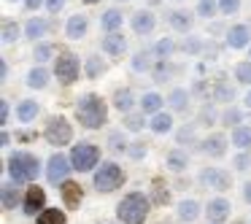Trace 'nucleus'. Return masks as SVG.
I'll return each instance as SVG.
<instances>
[{
	"instance_id": "3",
	"label": "nucleus",
	"mask_w": 251,
	"mask_h": 224,
	"mask_svg": "<svg viewBox=\"0 0 251 224\" xmlns=\"http://www.w3.org/2000/svg\"><path fill=\"white\" fill-rule=\"evenodd\" d=\"M6 165H8L11 181H17V184H30V181H35L41 175V159L30 151H14Z\"/></svg>"
},
{
	"instance_id": "19",
	"label": "nucleus",
	"mask_w": 251,
	"mask_h": 224,
	"mask_svg": "<svg viewBox=\"0 0 251 224\" xmlns=\"http://www.w3.org/2000/svg\"><path fill=\"white\" fill-rule=\"evenodd\" d=\"M154 62H157V54H154V49H141V51H135V54H132L130 68H132L135 73H151Z\"/></svg>"
},
{
	"instance_id": "9",
	"label": "nucleus",
	"mask_w": 251,
	"mask_h": 224,
	"mask_svg": "<svg viewBox=\"0 0 251 224\" xmlns=\"http://www.w3.org/2000/svg\"><path fill=\"white\" fill-rule=\"evenodd\" d=\"M200 184L208 186V189H216V192H227L229 186H232V178H229V173L222 168H202L200 170Z\"/></svg>"
},
{
	"instance_id": "40",
	"label": "nucleus",
	"mask_w": 251,
	"mask_h": 224,
	"mask_svg": "<svg viewBox=\"0 0 251 224\" xmlns=\"http://www.w3.org/2000/svg\"><path fill=\"white\" fill-rule=\"evenodd\" d=\"M232 73H235V81H238V84H243V87H251V60L235 62Z\"/></svg>"
},
{
	"instance_id": "53",
	"label": "nucleus",
	"mask_w": 251,
	"mask_h": 224,
	"mask_svg": "<svg viewBox=\"0 0 251 224\" xmlns=\"http://www.w3.org/2000/svg\"><path fill=\"white\" fill-rule=\"evenodd\" d=\"M8 116H11V105H8V100L3 98V100H0V122L8 124Z\"/></svg>"
},
{
	"instance_id": "36",
	"label": "nucleus",
	"mask_w": 251,
	"mask_h": 224,
	"mask_svg": "<svg viewBox=\"0 0 251 224\" xmlns=\"http://www.w3.org/2000/svg\"><path fill=\"white\" fill-rule=\"evenodd\" d=\"M151 49H154V54H157V60H170V57L176 54V49H178V44H176L173 38H159Z\"/></svg>"
},
{
	"instance_id": "46",
	"label": "nucleus",
	"mask_w": 251,
	"mask_h": 224,
	"mask_svg": "<svg viewBox=\"0 0 251 224\" xmlns=\"http://www.w3.org/2000/svg\"><path fill=\"white\" fill-rule=\"evenodd\" d=\"M195 127H197V122L189 127H181V130L176 132V141L178 143H195Z\"/></svg>"
},
{
	"instance_id": "12",
	"label": "nucleus",
	"mask_w": 251,
	"mask_h": 224,
	"mask_svg": "<svg viewBox=\"0 0 251 224\" xmlns=\"http://www.w3.org/2000/svg\"><path fill=\"white\" fill-rule=\"evenodd\" d=\"M224 46H229V49H249L251 46V27L249 25H232V27H227Z\"/></svg>"
},
{
	"instance_id": "52",
	"label": "nucleus",
	"mask_w": 251,
	"mask_h": 224,
	"mask_svg": "<svg viewBox=\"0 0 251 224\" xmlns=\"http://www.w3.org/2000/svg\"><path fill=\"white\" fill-rule=\"evenodd\" d=\"M202 54H205V60H208V62H216V57H219V46L208 41V44H205V51H202Z\"/></svg>"
},
{
	"instance_id": "43",
	"label": "nucleus",
	"mask_w": 251,
	"mask_h": 224,
	"mask_svg": "<svg viewBox=\"0 0 251 224\" xmlns=\"http://www.w3.org/2000/svg\"><path fill=\"white\" fill-rule=\"evenodd\" d=\"M122 124H125V130H130V132H138V130H143V127H146V114H143V111H138V114H125V122H122Z\"/></svg>"
},
{
	"instance_id": "64",
	"label": "nucleus",
	"mask_w": 251,
	"mask_h": 224,
	"mask_svg": "<svg viewBox=\"0 0 251 224\" xmlns=\"http://www.w3.org/2000/svg\"><path fill=\"white\" fill-rule=\"evenodd\" d=\"M249 60H251V46H249Z\"/></svg>"
},
{
	"instance_id": "54",
	"label": "nucleus",
	"mask_w": 251,
	"mask_h": 224,
	"mask_svg": "<svg viewBox=\"0 0 251 224\" xmlns=\"http://www.w3.org/2000/svg\"><path fill=\"white\" fill-rule=\"evenodd\" d=\"M8 76H11V71H8V60L6 57H0V78H3V84L8 81Z\"/></svg>"
},
{
	"instance_id": "50",
	"label": "nucleus",
	"mask_w": 251,
	"mask_h": 224,
	"mask_svg": "<svg viewBox=\"0 0 251 224\" xmlns=\"http://www.w3.org/2000/svg\"><path fill=\"white\" fill-rule=\"evenodd\" d=\"M62 8H65V0H46V11H49L51 17H57Z\"/></svg>"
},
{
	"instance_id": "24",
	"label": "nucleus",
	"mask_w": 251,
	"mask_h": 224,
	"mask_svg": "<svg viewBox=\"0 0 251 224\" xmlns=\"http://www.w3.org/2000/svg\"><path fill=\"white\" fill-rule=\"evenodd\" d=\"M211 100L213 103H224V105H232V100H235V89L229 87L224 78H216L213 81V87H211Z\"/></svg>"
},
{
	"instance_id": "14",
	"label": "nucleus",
	"mask_w": 251,
	"mask_h": 224,
	"mask_svg": "<svg viewBox=\"0 0 251 224\" xmlns=\"http://www.w3.org/2000/svg\"><path fill=\"white\" fill-rule=\"evenodd\" d=\"M89 33V17L87 14H73V17H68L65 22V38L68 41H81L84 35Z\"/></svg>"
},
{
	"instance_id": "10",
	"label": "nucleus",
	"mask_w": 251,
	"mask_h": 224,
	"mask_svg": "<svg viewBox=\"0 0 251 224\" xmlns=\"http://www.w3.org/2000/svg\"><path fill=\"white\" fill-rule=\"evenodd\" d=\"M130 27L135 35H151L154 27H157V17H154L151 8H138L130 17Z\"/></svg>"
},
{
	"instance_id": "20",
	"label": "nucleus",
	"mask_w": 251,
	"mask_h": 224,
	"mask_svg": "<svg viewBox=\"0 0 251 224\" xmlns=\"http://www.w3.org/2000/svg\"><path fill=\"white\" fill-rule=\"evenodd\" d=\"M60 195H62V200H65L68 208H78V205H81V200H84L81 186H78L76 181H71V178L60 184Z\"/></svg>"
},
{
	"instance_id": "17",
	"label": "nucleus",
	"mask_w": 251,
	"mask_h": 224,
	"mask_svg": "<svg viewBox=\"0 0 251 224\" xmlns=\"http://www.w3.org/2000/svg\"><path fill=\"white\" fill-rule=\"evenodd\" d=\"M229 211H232V205H229L227 197H213V200H208L205 205V213H208V222H227L229 219Z\"/></svg>"
},
{
	"instance_id": "49",
	"label": "nucleus",
	"mask_w": 251,
	"mask_h": 224,
	"mask_svg": "<svg viewBox=\"0 0 251 224\" xmlns=\"http://www.w3.org/2000/svg\"><path fill=\"white\" fill-rule=\"evenodd\" d=\"M213 122H216V114H213V108H211V105H202L200 116H197V124H213Z\"/></svg>"
},
{
	"instance_id": "57",
	"label": "nucleus",
	"mask_w": 251,
	"mask_h": 224,
	"mask_svg": "<svg viewBox=\"0 0 251 224\" xmlns=\"http://www.w3.org/2000/svg\"><path fill=\"white\" fill-rule=\"evenodd\" d=\"M243 200L251 205V181H246V184H243Z\"/></svg>"
},
{
	"instance_id": "16",
	"label": "nucleus",
	"mask_w": 251,
	"mask_h": 224,
	"mask_svg": "<svg viewBox=\"0 0 251 224\" xmlns=\"http://www.w3.org/2000/svg\"><path fill=\"white\" fill-rule=\"evenodd\" d=\"M100 49L108 57H125L127 54V38L116 30V33H105V38L100 41Z\"/></svg>"
},
{
	"instance_id": "61",
	"label": "nucleus",
	"mask_w": 251,
	"mask_h": 224,
	"mask_svg": "<svg viewBox=\"0 0 251 224\" xmlns=\"http://www.w3.org/2000/svg\"><path fill=\"white\" fill-rule=\"evenodd\" d=\"M84 3H87V6H95V3H100V0H84Z\"/></svg>"
},
{
	"instance_id": "63",
	"label": "nucleus",
	"mask_w": 251,
	"mask_h": 224,
	"mask_svg": "<svg viewBox=\"0 0 251 224\" xmlns=\"http://www.w3.org/2000/svg\"><path fill=\"white\" fill-rule=\"evenodd\" d=\"M208 224H222V222H208Z\"/></svg>"
},
{
	"instance_id": "34",
	"label": "nucleus",
	"mask_w": 251,
	"mask_h": 224,
	"mask_svg": "<svg viewBox=\"0 0 251 224\" xmlns=\"http://www.w3.org/2000/svg\"><path fill=\"white\" fill-rule=\"evenodd\" d=\"M38 114H41V105L35 103V100H22V103L17 105V116H19V122H25V124L33 122Z\"/></svg>"
},
{
	"instance_id": "26",
	"label": "nucleus",
	"mask_w": 251,
	"mask_h": 224,
	"mask_svg": "<svg viewBox=\"0 0 251 224\" xmlns=\"http://www.w3.org/2000/svg\"><path fill=\"white\" fill-rule=\"evenodd\" d=\"M49 78H51V71H46L44 65H35V68H30L27 71V87L30 89H46L49 87Z\"/></svg>"
},
{
	"instance_id": "48",
	"label": "nucleus",
	"mask_w": 251,
	"mask_h": 224,
	"mask_svg": "<svg viewBox=\"0 0 251 224\" xmlns=\"http://www.w3.org/2000/svg\"><path fill=\"white\" fill-rule=\"evenodd\" d=\"M232 168H235V170H240V173H243V170H249V168H251V157H249L246 151L235 154V159H232Z\"/></svg>"
},
{
	"instance_id": "42",
	"label": "nucleus",
	"mask_w": 251,
	"mask_h": 224,
	"mask_svg": "<svg viewBox=\"0 0 251 224\" xmlns=\"http://www.w3.org/2000/svg\"><path fill=\"white\" fill-rule=\"evenodd\" d=\"M65 211H57V208H44L38 213V224H65Z\"/></svg>"
},
{
	"instance_id": "30",
	"label": "nucleus",
	"mask_w": 251,
	"mask_h": 224,
	"mask_svg": "<svg viewBox=\"0 0 251 224\" xmlns=\"http://www.w3.org/2000/svg\"><path fill=\"white\" fill-rule=\"evenodd\" d=\"M105 71H108V62L100 60V54H89L87 60H84V73H87V78H100Z\"/></svg>"
},
{
	"instance_id": "13",
	"label": "nucleus",
	"mask_w": 251,
	"mask_h": 224,
	"mask_svg": "<svg viewBox=\"0 0 251 224\" xmlns=\"http://www.w3.org/2000/svg\"><path fill=\"white\" fill-rule=\"evenodd\" d=\"M25 213L27 216H35V213H41L46 208V192L41 189L38 184H30L27 192H25V202H22Z\"/></svg>"
},
{
	"instance_id": "59",
	"label": "nucleus",
	"mask_w": 251,
	"mask_h": 224,
	"mask_svg": "<svg viewBox=\"0 0 251 224\" xmlns=\"http://www.w3.org/2000/svg\"><path fill=\"white\" fill-rule=\"evenodd\" d=\"M0 143H3V146H11V135H8V132H3V135H0Z\"/></svg>"
},
{
	"instance_id": "56",
	"label": "nucleus",
	"mask_w": 251,
	"mask_h": 224,
	"mask_svg": "<svg viewBox=\"0 0 251 224\" xmlns=\"http://www.w3.org/2000/svg\"><path fill=\"white\" fill-rule=\"evenodd\" d=\"M192 95H205V81H202V78H197V81L192 84Z\"/></svg>"
},
{
	"instance_id": "31",
	"label": "nucleus",
	"mask_w": 251,
	"mask_h": 224,
	"mask_svg": "<svg viewBox=\"0 0 251 224\" xmlns=\"http://www.w3.org/2000/svg\"><path fill=\"white\" fill-rule=\"evenodd\" d=\"M173 73H176V68H173V62H170V60H157V62H154V68H151V78L157 84L170 81Z\"/></svg>"
},
{
	"instance_id": "60",
	"label": "nucleus",
	"mask_w": 251,
	"mask_h": 224,
	"mask_svg": "<svg viewBox=\"0 0 251 224\" xmlns=\"http://www.w3.org/2000/svg\"><path fill=\"white\" fill-rule=\"evenodd\" d=\"M243 103H246V108L251 111V89H249V95H246V100H243Z\"/></svg>"
},
{
	"instance_id": "27",
	"label": "nucleus",
	"mask_w": 251,
	"mask_h": 224,
	"mask_svg": "<svg viewBox=\"0 0 251 224\" xmlns=\"http://www.w3.org/2000/svg\"><path fill=\"white\" fill-rule=\"evenodd\" d=\"M122 22H125V14H122L119 8H108V11H103V17H100L103 33H116V30H122Z\"/></svg>"
},
{
	"instance_id": "58",
	"label": "nucleus",
	"mask_w": 251,
	"mask_h": 224,
	"mask_svg": "<svg viewBox=\"0 0 251 224\" xmlns=\"http://www.w3.org/2000/svg\"><path fill=\"white\" fill-rule=\"evenodd\" d=\"M222 30H224V25H222V22H213V25H211V33H216V35H219Z\"/></svg>"
},
{
	"instance_id": "35",
	"label": "nucleus",
	"mask_w": 251,
	"mask_h": 224,
	"mask_svg": "<svg viewBox=\"0 0 251 224\" xmlns=\"http://www.w3.org/2000/svg\"><path fill=\"white\" fill-rule=\"evenodd\" d=\"M232 146H238L240 151L251 149V127H246V124L232 127Z\"/></svg>"
},
{
	"instance_id": "23",
	"label": "nucleus",
	"mask_w": 251,
	"mask_h": 224,
	"mask_svg": "<svg viewBox=\"0 0 251 224\" xmlns=\"http://www.w3.org/2000/svg\"><path fill=\"white\" fill-rule=\"evenodd\" d=\"M189 100H192V92H189V89H184V87H173L168 92V105L173 111H178V114H186Z\"/></svg>"
},
{
	"instance_id": "25",
	"label": "nucleus",
	"mask_w": 251,
	"mask_h": 224,
	"mask_svg": "<svg viewBox=\"0 0 251 224\" xmlns=\"http://www.w3.org/2000/svg\"><path fill=\"white\" fill-rule=\"evenodd\" d=\"M149 130H151L154 135H168V132H173V116H170L168 111H157V114L151 116V122H149Z\"/></svg>"
},
{
	"instance_id": "44",
	"label": "nucleus",
	"mask_w": 251,
	"mask_h": 224,
	"mask_svg": "<svg viewBox=\"0 0 251 224\" xmlns=\"http://www.w3.org/2000/svg\"><path fill=\"white\" fill-rule=\"evenodd\" d=\"M108 146L114 149V151H127L130 143H127L125 132H111V135H108Z\"/></svg>"
},
{
	"instance_id": "51",
	"label": "nucleus",
	"mask_w": 251,
	"mask_h": 224,
	"mask_svg": "<svg viewBox=\"0 0 251 224\" xmlns=\"http://www.w3.org/2000/svg\"><path fill=\"white\" fill-rule=\"evenodd\" d=\"M168 200H170V192L162 189V186H157V189H154V202H157V205H165Z\"/></svg>"
},
{
	"instance_id": "22",
	"label": "nucleus",
	"mask_w": 251,
	"mask_h": 224,
	"mask_svg": "<svg viewBox=\"0 0 251 224\" xmlns=\"http://www.w3.org/2000/svg\"><path fill=\"white\" fill-rule=\"evenodd\" d=\"M46 33H49V22H46L44 17H30L27 22H25V38H30L33 44H38Z\"/></svg>"
},
{
	"instance_id": "21",
	"label": "nucleus",
	"mask_w": 251,
	"mask_h": 224,
	"mask_svg": "<svg viewBox=\"0 0 251 224\" xmlns=\"http://www.w3.org/2000/svg\"><path fill=\"white\" fill-rule=\"evenodd\" d=\"M0 197H3V208H6V211H14L19 202H25L22 195H19L17 181H3V186H0Z\"/></svg>"
},
{
	"instance_id": "38",
	"label": "nucleus",
	"mask_w": 251,
	"mask_h": 224,
	"mask_svg": "<svg viewBox=\"0 0 251 224\" xmlns=\"http://www.w3.org/2000/svg\"><path fill=\"white\" fill-rule=\"evenodd\" d=\"M33 60L38 62V65H44V62L54 60V46H51L49 41H38V44L33 46Z\"/></svg>"
},
{
	"instance_id": "33",
	"label": "nucleus",
	"mask_w": 251,
	"mask_h": 224,
	"mask_svg": "<svg viewBox=\"0 0 251 224\" xmlns=\"http://www.w3.org/2000/svg\"><path fill=\"white\" fill-rule=\"evenodd\" d=\"M162 103H165V100L159 98L157 92H146L141 100H138V105H141L143 114H151V116L157 114V111H162Z\"/></svg>"
},
{
	"instance_id": "6",
	"label": "nucleus",
	"mask_w": 251,
	"mask_h": 224,
	"mask_svg": "<svg viewBox=\"0 0 251 224\" xmlns=\"http://www.w3.org/2000/svg\"><path fill=\"white\" fill-rule=\"evenodd\" d=\"M54 76L60 84H65V87H71L73 81H78V76H81V62H78V57L73 54V51H60V54L54 57Z\"/></svg>"
},
{
	"instance_id": "28",
	"label": "nucleus",
	"mask_w": 251,
	"mask_h": 224,
	"mask_svg": "<svg viewBox=\"0 0 251 224\" xmlns=\"http://www.w3.org/2000/svg\"><path fill=\"white\" fill-rule=\"evenodd\" d=\"M178 51H184L186 57H197V54H202V51H205V38H200V35H195V33H186V38L181 41Z\"/></svg>"
},
{
	"instance_id": "18",
	"label": "nucleus",
	"mask_w": 251,
	"mask_h": 224,
	"mask_svg": "<svg viewBox=\"0 0 251 224\" xmlns=\"http://www.w3.org/2000/svg\"><path fill=\"white\" fill-rule=\"evenodd\" d=\"M111 103H114V108L119 111V114H130L132 108H135V92H132L130 87H122L114 92V98H111Z\"/></svg>"
},
{
	"instance_id": "1",
	"label": "nucleus",
	"mask_w": 251,
	"mask_h": 224,
	"mask_svg": "<svg viewBox=\"0 0 251 224\" xmlns=\"http://www.w3.org/2000/svg\"><path fill=\"white\" fill-rule=\"evenodd\" d=\"M76 119L87 130H100L108 122V105H105V100L100 95L87 92L76 100Z\"/></svg>"
},
{
	"instance_id": "39",
	"label": "nucleus",
	"mask_w": 251,
	"mask_h": 224,
	"mask_svg": "<svg viewBox=\"0 0 251 224\" xmlns=\"http://www.w3.org/2000/svg\"><path fill=\"white\" fill-rule=\"evenodd\" d=\"M195 14H197L200 19H205V22H211V19L219 14V0H197Z\"/></svg>"
},
{
	"instance_id": "4",
	"label": "nucleus",
	"mask_w": 251,
	"mask_h": 224,
	"mask_svg": "<svg viewBox=\"0 0 251 224\" xmlns=\"http://www.w3.org/2000/svg\"><path fill=\"white\" fill-rule=\"evenodd\" d=\"M127 181L125 170L119 168L116 162H111V159H105V162H100V168L95 170L92 175V184L98 192H103V195H111V192H116L122 184Z\"/></svg>"
},
{
	"instance_id": "47",
	"label": "nucleus",
	"mask_w": 251,
	"mask_h": 224,
	"mask_svg": "<svg viewBox=\"0 0 251 224\" xmlns=\"http://www.w3.org/2000/svg\"><path fill=\"white\" fill-rule=\"evenodd\" d=\"M146 151H149V149H146V143H143V141L130 143V149H127V154H130L132 159H143V157H146Z\"/></svg>"
},
{
	"instance_id": "29",
	"label": "nucleus",
	"mask_w": 251,
	"mask_h": 224,
	"mask_svg": "<svg viewBox=\"0 0 251 224\" xmlns=\"http://www.w3.org/2000/svg\"><path fill=\"white\" fill-rule=\"evenodd\" d=\"M176 213H178V219L184 224H192L197 216H200V202L197 200H181L178 205H176Z\"/></svg>"
},
{
	"instance_id": "7",
	"label": "nucleus",
	"mask_w": 251,
	"mask_h": 224,
	"mask_svg": "<svg viewBox=\"0 0 251 224\" xmlns=\"http://www.w3.org/2000/svg\"><path fill=\"white\" fill-rule=\"evenodd\" d=\"M44 135H46V141H49L51 146H68V143L73 141V124L65 119V116H51V119L46 122Z\"/></svg>"
},
{
	"instance_id": "45",
	"label": "nucleus",
	"mask_w": 251,
	"mask_h": 224,
	"mask_svg": "<svg viewBox=\"0 0 251 224\" xmlns=\"http://www.w3.org/2000/svg\"><path fill=\"white\" fill-rule=\"evenodd\" d=\"M240 11V0H219V14L222 17H235Z\"/></svg>"
},
{
	"instance_id": "37",
	"label": "nucleus",
	"mask_w": 251,
	"mask_h": 224,
	"mask_svg": "<svg viewBox=\"0 0 251 224\" xmlns=\"http://www.w3.org/2000/svg\"><path fill=\"white\" fill-rule=\"evenodd\" d=\"M22 33H25V27H19L17 22H3L0 38H3V44H6V46H11V44H17V41L22 38Z\"/></svg>"
},
{
	"instance_id": "15",
	"label": "nucleus",
	"mask_w": 251,
	"mask_h": 224,
	"mask_svg": "<svg viewBox=\"0 0 251 224\" xmlns=\"http://www.w3.org/2000/svg\"><path fill=\"white\" fill-rule=\"evenodd\" d=\"M195 17L197 14L186 11V8H173V11L168 14V25L176 30V33H192V27H195Z\"/></svg>"
},
{
	"instance_id": "11",
	"label": "nucleus",
	"mask_w": 251,
	"mask_h": 224,
	"mask_svg": "<svg viewBox=\"0 0 251 224\" xmlns=\"http://www.w3.org/2000/svg\"><path fill=\"white\" fill-rule=\"evenodd\" d=\"M197 151H200V154H205V157H213V159L224 157V154H227V138H224L222 132H213V135H205L200 143H197Z\"/></svg>"
},
{
	"instance_id": "2",
	"label": "nucleus",
	"mask_w": 251,
	"mask_h": 224,
	"mask_svg": "<svg viewBox=\"0 0 251 224\" xmlns=\"http://www.w3.org/2000/svg\"><path fill=\"white\" fill-rule=\"evenodd\" d=\"M149 208H151V200L143 192H130L116 205V216L122 224H143L149 216Z\"/></svg>"
},
{
	"instance_id": "5",
	"label": "nucleus",
	"mask_w": 251,
	"mask_h": 224,
	"mask_svg": "<svg viewBox=\"0 0 251 224\" xmlns=\"http://www.w3.org/2000/svg\"><path fill=\"white\" fill-rule=\"evenodd\" d=\"M71 162H73V170L89 173V170H95L100 162V149L89 141H78L76 146L71 149Z\"/></svg>"
},
{
	"instance_id": "41",
	"label": "nucleus",
	"mask_w": 251,
	"mask_h": 224,
	"mask_svg": "<svg viewBox=\"0 0 251 224\" xmlns=\"http://www.w3.org/2000/svg\"><path fill=\"white\" fill-rule=\"evenodd\" d=\"M219 119H222V124H227V127H238V124H243V111H240L238 105H227Z\"/></svg>"
},
{
	"instance_id": "55",
	"label": "nucleus",
	"mask_w": 251,
	"mask_h": 224,
	"mask_svg": "<svg viewBox=\"0 0 251 224\" xmlns=\"http://www.w3.org/2000/svg\"><path fill=\"white\" fill-rule=\"evenodd\" d=\"M22 3H25L27 11H38L41 6H46V0H22Z\"/></svg>"
},
{
	"instance_id": "32",
	"label": "nucleus",
	"mask_w": 251,
	"mask_h": 224,
	"mask_svg": "<svg viewBox=\"0 0 251 224\" xmlns=\"http://www.w3.org/2000/svg\"><path fill=\"white\" fill-rule=\"evenodd\" d=\"M165 165H168V170H173V173H181V170H186V165H189V157H186V151H181V149H173V151L165 157Z\"/></svg>"
},
{
	"instance_id": "8",
	"label": "nucleus",
	"mask_w": 251,
	"mask_h": 224,
	"mask_svg": "<svg viewBox=\"0 0 251 224\" xmlns=\"http://www.w3.org/2000/svg\"><path fill=\"white\" fill-rule=\"evenodd\" d=\"M71 170H73L71 157H65V154H60V151L46 159V181H49V184H62V181H68Z\"/></svg>"
},
{
	"instance_id": "62",
	"label": "nucleus",
	"mask_w": 251,
	"mask_h": 224,
	"mask_svg": "<svg viewBox=\"0 0 251 224\" xmlns=\"http://www.w3.org/2000/svg\"><path fill=\"white\" fill-rule=\"evenodd\" d=\"M157 3H159V0H149V6H157Z\"/></svg>"
}]
</instances>
